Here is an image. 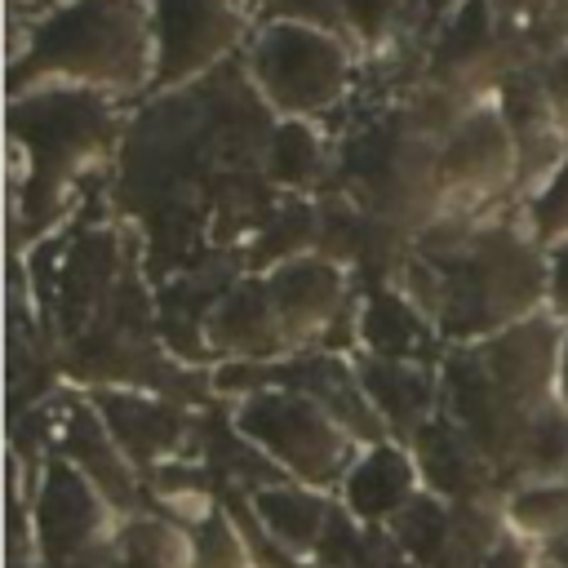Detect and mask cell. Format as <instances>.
Here are the masks:
<instances>
[{
    "label": "cell",
    "instance_id": "cell-3",
    "mask_svg": "<svg viewBox=\"0 0 568 568\" xmlns=\"http://www.w3.org/2000/svg\"><path fill=\"white\" fill-rule=\"evenodd\" d=\"M253 9L240 0H151L155 80L151 93L191 89L240 62L253 36Z\"/></svg>",
    "mask_w": 568,
    "mask_h": 568
},
{
    "label": "cell",
    "instance_id": "cell-4",
    "mask_svg": "<svg viewBox=\"0 0 568 568\" xmlns=\"http://www.w3.org/2000/svg\"><path fill=\"white\" fill-rule=\"evenodd\" d=\"M519 186L515 133L493 98H479L462 111V120L439 138V195L470 213L497 191Z\"/></svg>",
    "mask_w": 568,
    "mask_h": 568
},
{
    "label": "cell",
    "instance_id": "cell-6",
    "mask_svg": "<svg viewBox=\"0 0 568 568\" xmlns=\"http://www.w3.org/2000/svg\"><path fill=\"white\" fill-rule=\"evenodd\" d=\"M253 18H288V22H311V27L342 31V0H257Z\"/></svg>",
    "mask_w": 568,
    "mask_h": 568
},
{
    "label": "cell",
    "instance_id": "cell-8",
    "mask_svg": "<svg viewBox=\"0 0 568 568\" xmlns=\"http://www.w3.org/2000/svg\"><path fill=\"white\" fill-rule=\"evenodd\" d=\"M546 302L559 320H568V240L546 244Z\"/></svg>",
    "mask_w": 568,
    "mask_h": 568
},
{
    "label": "cell",
    "instance_id": "cell-2",
    "mask_svg": "<svg viewBox=\"0 0 568 568\" xmlns=\"http://www.w3.org/2000/svg\"><path fill=\"white\" fill-rule=\"evenodd\" d=\"M359 62V49L342 31L288 18H257L240 53L248 89L284 120H324L337 111L355 89Z\"/></svg>",
    "mask_w": 568,
    "mask_h": 568
},
{
    "label": "cell",
    "instance_id": "cell-5",
    "mask_svg": "<svg viewBox=\"0 0 568 568\" xmlns=\"http://www.w3.org/2000/svg\"><path fill=\"white\" fill-rule=\"evenodd\" d=\"M342 31L364 62L390 58L408 40V0H342Z\"/></svg>",
    "mask_w": 568,
    "mask_h": 568
},
{
    "label": "cell",
    "instance_id": "cell-9",
    "mask_svg": "<svg viewBox=\"0 0 568 568\" xmlns=\"http://www.w3.org/2000/svg\"><path fill=\"white\" fill-rule=\"evenodd\" d=\"M240 4H248V9H253V4H257V0H240Z\"/></svg>",
    "mask_w": 568,
    "mask_h": 568
},
{
    "label": "cell",
    "instance_id": "cell-1",
    "mask_svg": "<svg viewBox=\"0 0 568 568\" xmlns=\"http://www.w3.org/2000/svg\"><path fill=\"white\" fill-rule=\"evenodd\" d=\"M9 93L31 84H84L111 98H151V0H53L9 27Z\"/></svg>",
    "mask_w": 568,
    "mask_h": 568
},
{
    "label": "cell",
    "instance_id": "cell-7",
    "mask_svg": "<svg viewBox=\"0 0 568 568\" xmlns=\"http://www.w3.org/2000/svg\"><path fill=\"white\" fill-rule=\"evenodd\" d=\"M532 67H537V80H541V93H546V102L555 106L559 124L568 129V44H559V49L541 53Z\"/></svg>",
    "mask_w": 568,
    "mask_h": 568
}]
</instances>
